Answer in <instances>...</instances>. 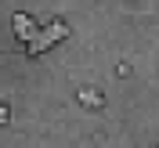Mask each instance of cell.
Listing matches in <instances>:
<instances>
[{"instance_id": "cell-1", "label": "cell", "mask_w": 159, "mask_h": 148, "mask_svg": "<svg viewBox=\"0 0 159 148\" xmlns=\"http://www.w3.org/2000/svg\"><path fill=\"white\" fill-rule=\"evenodd\" d=\"M65 36H69V25H65L61 18H54V22H47V25L40 29V36L25 47V54H43L47 47H54V43H58V40H65Z\"/></svg>"}, {"instance_id": "cell-2", "label": "cell", "mask_w": 159, "mask_h": 148, "mask_svg": "<svg viewBox=\"0 0 159 148\" xmlns=\"http://www.w3.org/2000/svg\"><path fill=\"white\" fill-rule=\"evenodd\" d=\"M11 29H15V36H18L25 47H29L33 40L40 36V25L29 18V15H25V11H15V15H11Z\"/></svg>"}, {"instance_id": "cell-3", "label": "cell", "mask_w": 159, "mask_h": 148, "mask_svg": "<svg viewBox=\"0 0 159 148\" xmlns=\"http://www.w3.org/2000/svg\"><path fill=\"white\" fill-rule=\"evenodd\" d=\"M80 101H83L87 109H101V94L94 87H83V90H80Z\"/></svg>"}, {"instance_id": "cell-4", "label": "cell", "mask_w": 159, "mask_h": 148, "mask_svg": "<svg viewBox=\"0 0 159 148\" xmlns=\"http://www.w3.org/2000/svg\"><path fill=\"white\" fill-rule=\"evenodd\" d=\"M0 123H11V112L4 109V101H0Z\"/></svg>"}, {"instance_id": "cell-5", "label": "cell", "mask_w": 159, "mask_h": 148, "mask_svg": "<svg viewBox=\"0 0 159 148\" xmlns=\"http://www.w3.org/2000/svg\"><path fill=\"white\" fill-rule=\"evenodd\" d=\"M152 148H159V145H152Z\"/></svg>"}]
</instances>
